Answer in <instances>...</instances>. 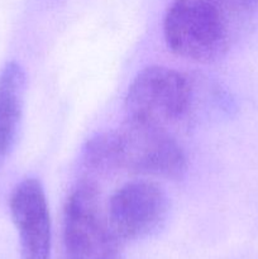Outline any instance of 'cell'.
Returning <instances> with one entry per match:
<instances>
[{
	"instance_id": "3957f363",
	"label": "cell",
	"mask_w": 258,
	"mask_h": 259,
	"mask_svg": "<svg viewBox=\"0 0 258 259\" xmlns=\"http://www.w3.org/2000/svg\"><path fill=\"white\" fill-rule=\"evenodd\" d=\"M194 90L182 73L149 66L138 72L125 96L126 119L154 125H171L191 110Z\"/></svg>"
},
{
	"instance_id": "5b68a950",
	"label": "cell",
	"mask_w": 258,
	"mask_h": 259,
	"mask_svg": "<svg viewBox=\"0 0 258 259\" xmlns=\"http://www.w3.org/2000/svg\"><path fill=\"white\" fill-rule=\"evenodd\" d=\"M168 197L151 181L128 182L111 196L108 220L120 240H138L159 229L168 214Z\"/></svg>"
},
{
	"instance_id": "277c9868",
	"label": "cell",
	"mask_w": 258,
	"mask_h": 259,
	"mask_svg": "<svg viewBox=\"0 0 258 259\" xmlns=\"http://www.w3.org/2000/svg\"><path fill=\"white\" fill-rule=\"evenodd\" d=\"M121 240L101 210L98 189L82 181L65 206L63 243L67 259H119Z\"/></svg>"
},
{
	"instance_id": "7a4b0ae2",
	"label": "cell",
	"mask_w": 258,
	"mask_h": 259,
	"mask_svg": "<svg viewBox=\"0 0 258 259\" xmlns=\"http://www.w3.org/2000/svg\"><path fill=\"white\" fill-rule=\"evenodd\" d=\"M109 134L115 168L174 180L186 171V156L164 126L126 119Z\"/></svg>"
},
{
	"instance_id": "8992f818",
	"label": "cell",
	"mask_w": 258,
	"mask_h": 259,
	"mask_svg": "<svg viewBox=\"0 0 258 259\" xmlns=\"http://www.w3.org/2000/svg\"><path fill=\"white\" fill-rule=\"evenodd\" d=\"M9 207L22 259H50L52 228L42 184L32 177L20 181L10 195Z\"/></svg>"
},
{
	"instance_id": "52a82bcc",
	"label": "cell",
	"mask_w": 258,
	"mask_h": 259,
	"mask_svg": "<svg viewBox=\"0 0 258 259\" xmlns=\"http://www.w3.org/2000/svg\"><path fill=\"white\" fill-rule=\"evenodd\" d=\"M27 77L17 61L0 71V164L12 153L22 128Z\"/></svg>"
},
{
	"instance_id": "6da1fadb",
	"label": "cell",
	"mask_w": 258,
	"mask_h": 259,
	"mask_svg": "<svg viewBox=\"0 0 258 259\" xmlns=\"http://www.w3.org/2000/svg\"><path fill=\"white\" fill-rule=\"evenodd\" d=\"M163 35L175 55L196 62L222 57L233 37L209 0H175L164 15Z\"/></svg>"
},
{
	"instance_id": "ba28073f",
	"label": "cell",
	"mask_w": 258,
	"mask_h": 259,
	"mask_svg": "<svg viewBox=\"0 0 258 259\" xmlns=\"http://www.w3.org/2000/svg\"><path fill=\"white\" fill-rule=\"evenodd\" d=\"M212 7L224 18L232 34L244 25L254 13L258 0H209Z\"/></svg>"
}]
</instances>
